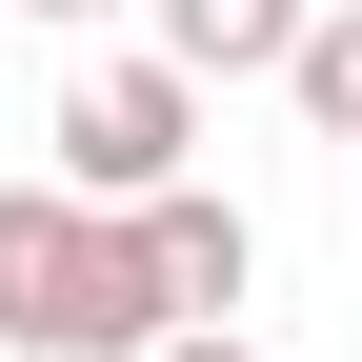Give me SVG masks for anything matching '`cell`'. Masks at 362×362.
I'll return each instance as SVG.
<instances>
[{
    "instance_id": "6da1fadb",
    "label": "cell",
    "mask_w": 362,
    "mask_h": 362,
    "mask_svg": "<svg viewBox=\"0 0 362 362\" xmlns=\"http://www.w3.org/2000/svg\"><path fill=\"white\" fill-rule=\"evenodd\" d=\"M61 181L81 202H161V181H202V61H101V81H61Z\"/></svg>"
},
{
    "instance_id": "7a4b0ae2",
    "label": "cell",
    "mask_w": 362,
    "mask_h": 362,
    "mask_svg": "<svg viewBox=\"0 0 362 362\" xmlns=\"http://www.w3.org/2000/svg\"><path fill=\"white\" fill-rule=\"evenodd\" d=\"M81 181H0V342L21 362H61V322H81Z\"/></svg>"
},
{
    "instance_id": "3957f363",
    "label": "cell",
    "mask_w": 362,
    "mask_h": 362,
    "mask_svg": "<svg viewBox=\"0 0 362 362\" xmlns=\"http://www.w3.org/2000/svg\"><path fill=\"white\" fill-rule=\"evenodd\" d=\"M141 242H161V302H181V322H221V302L262 282V221L221 202V181H161V202H141Z\"/></svg>"
},
{
    "instance_id": "277c9868",
    "label": "cell",
    "mask_w": 362,
    "mask_h": 362,
    "mask_svg": "<svg viewBox=\"0 0 362 362\" xmlns=\"http://www.w3.org/2000/svg\"><path fill=\"white\" fill-rule=\"evenodd\" d=\"M302 21H322V0H161V61H202V81H282Z\"/></svg>"
},
{
    "instance_id": "5b68a950",
    "label": "cell",
    "mask_w": 362,
    "mask_h": 362,
    "mask_svg": "<svg viewBox=\"0 0 362 362\" xmlns=\"http://www.w3.org/2000/svg\"><path fill=\"white\" fill-rule=\"evenodd\" d=\"M282 101L322 121V141H362V0H322V21H302V61H282Z\"/></svg>"
},
{
    "instance_id": "8992f818",
    "label": "cell",
    "mask_w": 362,
    "mask_h": 362,
    "mask_svg": "<svg viewBox=\"0 0 362 362\" xmlns=\"http://www.w3.org/2000/svg\"><path fill=\"white\" fill-rule=\"evenodd\" d=\"M141 362H242V342H221V322H161V342H141Z\"/></svg>"
},
{
    "instance_id": "52a82bcc",
    "label": "cell",
    "mask_w": 362,
    "mask_h": 362,
    "mask_svg": "<svg viewBox=\"0 0 362 362\" xmlns=\"http://www.w3.org/2000/svg\"><path fill=\"white\" fill-rule=\"evenodd\" d=\"M0 21H101V0H0Z\"/></svg>"
},
{
    "instance_id": "ba28073f",
    "label": "cell",
    "mask_w": 362,
    "mask_h": 362,
    "mask_svg": "<svg viewBox=\"0 0 362 362\" xmlns=\"http://www.w3.org/2000/svg\"><path fill=\"white\" fill-rule=\"evenodd\" d=\"M0 362H21V342H0Z\"/></svg>"
}]
</instances>
